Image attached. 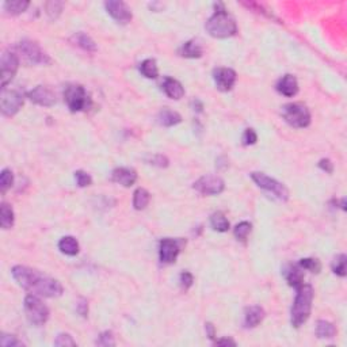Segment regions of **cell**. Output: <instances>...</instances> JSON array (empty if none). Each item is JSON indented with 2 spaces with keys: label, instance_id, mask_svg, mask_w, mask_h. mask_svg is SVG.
Here are the masks:
<instances>
[{
  "label": "cell",
  "instance_id": "cell-1",
  "mask_svg": "<svg viewBox=\"0 0 347 347\" xmlns=\"http://www.w3.org/2000/svg\"><path fill=\"white\" fill-rule=\"evenodd\" d=\"M11 274L18 285L29 290L30 293L48 298L58 297L62 294V286L57 280L44 275L37 270L26 266H14Z\"/></svg>",
  "mask_w": 347,
  "mask_h": 347
},
{
  "label": "cell",
  "instance_id": "cell-2",
  "mask_svg": "<svg viewBox=\"0 0 347 347\" xmlns=\"http://www.w3.org/2000/svg\"><path fill=\"white\" fill-rule=\"evenodd\" d=\"M216 13L207 19L205 29L209 36L215 38H228L237 33V26L232 15L227 13L221 5H216Z\"/></svg>",
  "mask_w": 347,
  "mask_h": 347
},
{
  "label": "cell",
  "instance_id": "cell-3",
  "mask_svg": "<svg viewBox=\"0 0 347 347\" xmlns=\"http://www.w3.org/2000/svg\"><path fill=\"white\" fill-rule=\"evenodd\" d=\"M314 301V288L302 284L297 288V294L292 306V326L298 328L309 319L310 309Z\"/></svg>",
  "mask_w": 347,
  "mask_h": 347
},
{
  "label": "cell",
  "instance_id": "cell-4",
  "mask_svg": "<svg viewBox=\"0 0 347 347\" xmlns=\"http://www.w3.org/2000/svg\"><path fill=\"white\" fill-rule=\"evenodd\" d=\"M284 120L293 128H306L310 124V113L304 103L294 102L282 108Z\"/></svg>",
  "mask_w": 347,
  "mask_h": 347
},
{
  "label": "cell",
  "instance_id": "cell-5",
  "mask_svg": "<svg viewBox=\"0 0 347 347\" xmlns=\"http://www.w3.org/2000/svg\"><path fill=\"white\" fill-rule=\"evenodd\" d=\"M26 318L31 324L37 327L44 326L49 319V309L36 294H29L25 298Z\"/></svg>",
  "mask_w": 347,
  "mask_h": 347
},
{
  "label": "cell",
  "instance_id": "cell-6",
  "mask_svg": "<svg viewBox=\"0 0 347 347\" xmlns=\"http://www.w3.org/2000/svg\"><path fill=\"white\" fill-rule=\"evenodd\" d=\"M251 178L260 189H263V190L270 193V194H273L280 201H288V198H289V190L281 182L270 178L266 174L252 172Z\"/></svg>",
  "mask_w": 347,
  "mask_h": 347
},
{
  "label": "cell",
  "instance_id": "cell-7",
  "mask_svg": "<svg viewBox=\"0 0 347 347\" xmlns=\"http://www.w3.org/2000/svg\"><path fill=\"white\" fill-rule=\"evenodd\" d=\"M25 98L23 94L18 90H7L3 88L2 90V98H0V109L3 116L13 117L15 116L21 108L23 106Z\"/></svg>",
  "mask_w": 347,
  "mask_h": 347
},
{
  "label": "cell",
  "instance_id": "cell-8",
  "mask_svg": "<svg viewBox=\"0 0 347 347\" xmlns=\"http://www.w3.org/2000/svg\"><path fill=\"white\" fill-rule=\"evenodd\" d=\"M64 99H65L71 112H82L88 106V95H87L84 87L80 84H70L66 86L64 91Z\"/></svg>",
  "mask_w": 347,
  "mask_h": 347
},
{
  "label": "cell",
  "instance_id": "cell-9",
  "mask_svg": "<svg viewBox=\"0 0 347 347\" xmlns=\"http://www.w3.org/2000/svg\"><path fill=\"white\" fill-rule=\"evenodd\" d=\"M18 48L21 50V53L25 56L26 60L31 64H40V65L50 64L49 56L41 49V46L38 45L37 42L23 40L22 42H19Z\"/></svg>",
  "mask_w": 347,
  "mask_h": 347
},
{
  "label": "cell",
  "instance_id": "cell-10",
  "mask_svg": "<svg viewBox=\"0 0 347 347\" xmlns=\"http://www.w3.org/2000/svg\"><path fill=\"white\" fill-rule=\"evenodd\" d=\"M199 194L202 195H217L223 193L225 183L217 175H203L194 183L193 186Z\"/></svg>",
  "mask_w": 347,
  "mask_h": 347
},
{
  "label": "cell",
  "instance_id": "cell-11",
  "mask_svg": "<svg viewBox=\"0 0 347 347\" xmlns=\"http://www.w3.org/2000/svg\"><path fill=\"white\" fill-rule=\"evenodd\" d=\"M0 66H2V87L6 88V86L13 80L15 74H17L18 66H19V58L13 52H5L2 54Z\"/></svg>",
  "mask_w": 347,
  "mask_h": 347
},
{
  "label": "cell",
  "instance_id": "cell-12",
  "mask_svg": "<svg viewBox=\"0 0 347 347\" xmlns=\"http://www.w3.org/2000/svg\"><path fill=\"white\" fill-rule=\"evenodd\" d=\"M106 11L116 19L118 23H129L132 21V11L128 6L125 5L124 2H118V0H109L105 3Z\"/></svg>",
  "mask_w": 347,
  "mask_h": 347
},
{
  "label": "cell",
  "instance_id": "cell-13",
  "mask_svg": "<svg viewBox=\"0 0 347 347\" xmlns=\"http://www.w3.org/2000/svg\"><path fill=\"white\" fill-rule=\"evenodd\" d=\"M181 252V243L175 239H163L160 241L159 256L163 263H174Z\"/></svg>",
  "mask_w": 347,
  "mask_h": 347
},
{
  "label": "cell",
  "instance_id": "cell-14",
  "mask_svg": "<svg viewBox=\"0 0 347 347\" xmlns=\"http://www.w3.org/2000/svg\"><path fill=\"white\" fill-rule=\"evenodd\" d=\"M213 79L220 91H229L236 83V72L231 68H217L213 71Z\"/></svg>",
  "mask_w": 347,
  "mask_h": 347
},
{
  "label": "cell",
  "instance_id": "cell-15",
  "mask_svg": "<svg viewBox=\"0 0 347 347\" xmlns=\"http://www.w3.org/2000/svg\"><path fill=\"white\" fill-rule=\"evenodd\" d=\"M29 98L33 103L40 105V106H45V108H50L56 103V96L49 88H46L44 86H38L33 88L31 91L27 94Z\"/></svg>",
  "mask_w": 347,
  "mask_h": 347
},
{
  "label": "cell",
  "instance_id": "cell-16",
  "mask_svg": "<svg viewBox=\"0 0 347 347\" xmlns=\"http://www.w3.org/2000/svg\"><path fill=\"white\" fill-rule=\"evenodd\" d=\"M112 178L118 185H122L124 187H130L137 181V174L133 168L120 167V168H116L113 171Z\"/></svg>",
  "mask_w": 347,
  "mask_h": 347
},
{
  "label": "cell",
  "instance_id": "cell-17",
  "mask_svg": "<svg viewBox=\"0 0 347 347\" xmlns=\"http://www.w3.org/2000/svg\"><path fill=\"white\" fill-rule=\"evenodd\" d=\"M263 319H265V309L262 306H248L244 312V326L247 328H254L260 324Z\"/></svg>",
  "mask_w": 347,
  "mask_h": 347
},
{
  "label": "cell",
  "instance_id": "cell-18",
  "mask_svg": "<svg viewBox=\"0 0 347 347\" xmlns=\"http://www.w3.org/2000/svg\"><path fill=\"white\" fill-rule=\"evenodd\" d=\"M277 90L280 94L285 96H294L298 92L297 79L293 75H285L277 83Z\"/></svg>",
  "mask_w": 347,
  "mask_h": 347
},
{
  "label": "cell",
  "instance_id": "cell-19",
  "mask_svg": "<svg viewBox=\"0 0 347 347\" xmlns=\"http://www.w3.org/2000/svg\"><path fill=\"white\" fill-rule=\"evenodd\" d=\"M163 90H164L165 95L171 98V99L179 100L185 95V88L178 80L172 78H165L163 82Z\"/></svg>",
  "mask_w": 347,
  "mask_h": 347
},
{
  "label": "cell",
  "instance_id": "cell-20",
  "mask_svg": "<svg viewBox=\"0 0 347 347\" xmlns=\"http://www.w3.org/2000/svg\"><path fill=\"white\" fill-rule=\"evenodd\" d=\"M179 54L182 57L187 58H198L202 56V46L199 45L197 41H187L186 44H183L182 48L179 49Z\"/></svg>",
  "mask_w": 347,
  "mask_h": 347
},
{
  "label": "cell",
  "instance_id": "cell-21",
  "mask_svg": "<svg viewBox=\"0 0 347 347\" xmlns=\"http://www.w3.org/2000/svg\"><path fill=\"white\" fill-rule=\"evenodd\" d=\"M71 41L79 48H82L83 50H87V52H95L96 50V44L92 41V38L88 37L87 34L82 33V31L74 34L72 38H71Z\"/></svg>",
  "mask_w": 347,
  "mask_h": 347
},
{
  "label": "cell",
  "instance_id": "cell-22",
  "mask_svg": "<svg viewBox=\"0 0 347 347\" xmlns=\"http://www.w3.org/2000/svg\"><path fill=\"white\" fill-rule=\"evenodd\" d=\"M157 120H159V124L163 125V126H174V125H178L182 121V117L177 112H172L169 109H164V110H161L159 113Z\"/></svg>",
  "mask_w": 347,
  "mask_h": 347
},
{
  "label": "cell",
  "instance_id": "cell-23",
  "mask_svg": "<svg viewBox=\"0 0 347 347\" xmlns=\"http://www.w3.org/2000/svg\"><path fill=\"white\" fill-rule=\"evenodd\" d=\"M58 248H60V251H61L62 254H65V255L75 256L79 254V248L80 247H79L78 240L75 239V237H72V236H65V237H62V239L60 240Z\"/></svg>",
  "mask_w": 347,
  "mask_h": 347
},
{
  "label": "cell",
  "instance_id": "cell-24",
  "mask_svg": "<svg viewBox=\"0 0 347 347\" xmlns=\"http://www.w3.org/2000/svg\"><path fill=\"white\" fill-rule=\"evenodd\" d=\"M316 335L320 339H331L336 335V328L331 322L319 320L318 324H316Z\"/></svg>",
  "mask_w": 347,
  "mask_h": 347
},
{
  "label": "cell",
  "instance_id": "cell-25",
  "mask_svg": "<svg viewBox=\"0 0 347 347\" xmlns=\"http://www.w3.org/2000/svg\"><path fill=\"white\" fill-rule=\"evenodd\" d=\"M0 225L3 229H10L14 225V211L9 203L3 202L0 206Z\"/></svg>",
  "mask_w": 347,
  "mask_h": 347
},
{
  "label": "cell",
  "instance_id": "cell-26",
  "mask_svg": "<svg viewBox=\"0 0 347 347\" xmlns=\"http://www.w3.org/2000/svg\"><path fill=\"white\" fill-rule=\"evenodd\" d=\"M149 199H151V194L145 189L140 187L133 194V206H134L136 211H143V209L148 206Z\"/></svg>",
  "mask_w": 347,
  "mask_h": 347
},
{
  "label": "cell",
  "instance_id": "cell-27",
  "mask_svg": "<svg viewBox=\"0 0 347 347\" xmlns=\"http://www.w3.org/2000/svg\"><path fill=\"white\" fill-rule=\"evenodd\" d=\"M30 3L27 0H11V2H6L3 7H5L6 13L10 15H19L26 11Z\"/></svg>",
  "mask_w": 347,
  "mask_h": 347
},
{
  "label": "cell",
  "instance_id": "cell-28",
  "mask_svg": "<svg viewBox=\"0 0 347 347\" xmlns=\"http://www.w3.org/2000/svg\"><path fill=\"white\" fill-rule=\"evenodd\" d=\"M211 225L217 232H227L229 229V221L221 212H216L212 215Z\"/></svg>",
  "mask_w": 347,
  "mask_h": 347
},
{
  "label": "cell",
  "instance_id": "cell-29",
  "mask_svg": "<svg viewBox=\"0 0 347 347\" xmlns=\"http://www.w3.org/2000/svg\"><path fill=\"white\" fill-rule=\"evenodd\" d=\"M286 280L289 282L290 286H293L297 289L298 286H301L304 284V274H302V270L298 267V266H292L286 274Z\"/></svg>",
  "mask_w": 347,
  "mask_h": 347
},
{
  "label": "cell",
  "instance_id": "cell-30",
  "mask_svg": "<svg viewBox=\"0 0 347 347\" xmlns=\"http://www.w3.org/2000/svg\"><path fill=\"white\" fill-rule=\"evenodd\" d=\"M140 72L144 75L145 78L148 79L157 78L159 70H157L156 61H155L153 58H147V60H144V61L140 64Z\"/></svg>",
  "mask_w": 347,
  "mask_h": 347
},
{
  "label": "cell",
  "instance_id": "cell-31",
  "mask_svg": "<svg viewBox=\"0 0 347 347\" xmlns=\"http://www.w3.org/2000/svg\"><path fill=\"white\" fill-rule=\"evenodd\" d=\"M346 255H344V254H340V255H338L334 260H332V265H331L332 271H334L336 275H339V277H344V275H346Z\"/></svg>",
  "mask_w": 347,
  "mask_h": 347
},
{
  "label": "cell",
  "instance_id": "cell-32",
  "mask_svg": "<svg viewBox=\"0 0 347 347\" xmlns=\"http://www.w3.org/2000/svg\"><path fill=\"white\" fill-rule=\"evenodd\" d=\"M14 183V175L11 172V169L5 168L0 174V191L5 194L6 191L9 190L10 187L13 186Z\"/></svg>",
  "mask_w": 347,
  "mask_h": 347
},
{
  "label": "cell",
  "instance_id": "cell-33",
  "mask_svg": "<svg viewBox=\"0 0 347 347\" xmlns=\"http://www.w3.org/2000/svg\"><path fill=\"white\" fill-rule=\"evenodd\" d=\"M64 3L62 2H48L45 5L46 14L49 15L50 19H57L58 15L61 14Z\"/></svg>",
  "mask_w": 347,
  "mask_h": 347
},
{
  "label": "cell",
  "instance_id": "cell-34",
  "mask_svg": "<svg viewBox=\"0 0 347 347\" xmlns=\"http://www.w3.org/2000/svg\"><path fill=\"white\" fill-rule=\"evenodd\" d=\"M300 267L304 270H309L312 273H319L322 269V265L318 259L314 258H305V259L300 260Z\"/></svg>",
  "mask_w": 347,
  "mask_h": 347
},
{
  "label": "cell",
  "instance_id": "cell-35",
  "mask_svg": "<svg viewBox=\"0 0 347 347\" xmlns=\"http://www.w3.org/2000/svg\"><path fill=\"white\" fill-rule=\"evenodd\" d=\"M251 232V224L247 223V221H243V223L237 224L235 227V236L241 241H246V239L250 235Z\"/></svg>",
  "mask_w": 347,
  "mask_h": 347
},
{
  "label": "cell",
  "instance_id": "cell-36",
  "mask_svg": "<svg viewBox=\"0 0 347 347\" xmlns=\"http://www.w3.org/2000/svg\"><path fill=\"white\" fill-rule=\"evenodd\" d=\"M75 179H76V183H78V186L80 187H87L90 186L92 183V178L88 175L87 172H84V171H76L75 172Z\"/></svg>",
  "mask_w": 347,
  "mask_h": 347
},
{
  "label": "cell",
  "instance_id": "cell-37",
  "mask_svg": "<svg viewBox=\"0 0 347 347\" xmlns=\"http://www.w3.org/2000/svg\"><path fill=\"white\" fill-rule=\"evenodd\" d=\"M96 344L105 347L114 346V344H116V340H114V336H113L112 332H110V331H106L103 334H100L99 338L96 339Z\"/></svg>",
  "mask_w": 347,
  "mask_h": 347
},
{
  "label": "cell",
  "instance_id": "cell-38",
  "mask_svg": "<svg viewBox=\"0 0 347 347\" xmlns=\"http://www.w3.org/2000/svg\"><path fill=\"white\" fill-rule=\"evenodd\" d=\"M54 346H76V342L72 339L70 334H60L54 340Z\"/></svg>",
  "mask_w": 347,
  "mask_h": 347
},
{
  "label": "cell",
  "instance_id": "cell-39",
  "mask_svg": "<svg viewBox=\"0 0 347 347\" xmlns=\"http://www.w3.org/2000/svg\"><path fill=\"white\" fill-rule=\"evenodd\" d=\"M0 343L3 347H15V346H22V342H19L14 335H2V339H0Z\"/></svg>",
  "mask_w": 347,
  "mask_h": 347
},
{
  "label": "cell",
  "instance_id": "cell-40",
  "mask_svg": "<svg viewBox=\"0 0 347 347\" xmlns=\"http://www.w3.org/2000/svg\"><path fill=\"white\" fill-rule=\"evenodd\" d=\"M179 282H181V286H182V289L187 290L191 285H193V282H194V278H193V275H191L189 271H185V273L181 274V277H179Z\"/></svg>",
  "mask_w": 347,
  "mask_h": 347
},
{
  "label": "cell",
  "instance_id": "cell-41",
  "mask_svg": "<svg viewBox=\"0 0 347 347\" xmlns=\"http://www.w3.org/2000/svg\"><path fill=\"white\" fill-rule=\"evenodd\" d=\"M258 140V136L254 129H246V132L243 134V143L244 145H252L255 144Z\"/></svg>",
  "mask_w": 347,
  "mask_h": 347
},
{
  "label": "cell",
  "instance_id": "cell-42",
  "mask_svg": "<svg viewBox=\"0 0 347 347\" xmlns=\"http://www.w3.org/2000/svg\"><path fill=\"white\" fill-rule=\"evenodd\" d=\"M151 164H155V165H159V167H167V164H168V160L165 159L164 156H161V155H156V156H152L151 157Z\"/></svg>",
  "mask_w": 347,
  "mask_h": 347
},
{
  "label": "cell",
  "instance_id": "cell-43",
  "mask_svg": "<svg viewBox=\"0 0 347 347\" xmlns=\"http://www.w3.org/2000/svg\"><path fill=\"white\" fill-rule=\"evenodd\" d=\"M319 167H320L323 171H326V172H328V174H331L332 171H334V165H332V163H331L328 159H323V160H320Z\"/></svg>",
  "mask_w": 347,
  "mask_h": 347
},
{
  "label": "cell",
  "instance_id": "cell-44",
  "mask_svg": "<svg viewBox=\"0 0 347 347\" xmlns=\"http://www.w3.org/2000/svg\"><path fill=\"white\" fill-rule=\"evenodd\" d=\"M215 344L216 346H236V342L229 338H223L219 339V340H216Z\"/></svg>",
  "mask_w": 347,
  "mask_h": 347
},
{
  "label": "cell",
  "instance_id": "cell-45",
  "mask_svg": "<svg viewBox=\"0 0 347 347\" xmlns=\"http://www.w3.org/2000/svg\"><path fill=\"white\" fill-rule=\"evenodd\" d=\"M78 312L82 316H87V312H88V308H87V304L84 301H82L80 304H79L78 306Z\"/></svg>",
  "mask_w": 347,
  "mask_h": 347
},
{
  "label": "cell",
  "instance_id": "cell-46",
  "mask_svg": "<svg viewBox=\"0 0 347 347\" xmlns=\"http://www.w3.org/2000/svg\"><path fill=\"white\" fill-rule=\"evenodd\" d=\"M206 331H207V335H209V338L211 339L215 338V327H213L212 323H206Z\"/></svg>",
  "mask_w": 347,
  "mask_h": 347
}]
</instances>
